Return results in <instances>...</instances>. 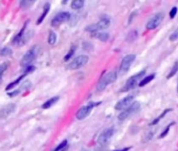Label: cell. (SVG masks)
<instances>
[{
    "instance_id": "cell-2",
    "label": "cell",
    "mask_w": 178,
    "mask_h": 151,
    "mask_svg": "<svg viewBox=\"0 0 178 151\" xmlns=\"http://www.w3.org/2000/svg\"><path fill=\"white\" fill-rule=\"evenodd\" d=\"M110 23H111L110 17L107 15H103V16H101L99 20L96 23V24H91V25H89L88 27H86V30L87 32H90V34H91V33H96V32H102V30L108 28Z\"/></svg>"
},
{
    "instance_id": "cell-11",
    "label": "cell",
    "mask_w": 178,
    "mask_h": 151,
    "mask_svg": "<svg viewBox=\"0 0 178 151\" xmlns=\"http://www.w3.org/2000/svg\"><path fill=\"white\" fill-rule=\"evenodd\" d=\"M136 59V56L135 55H127L123 58L122 62H120V72H127L129 70V68L131 67V65L133 64V62Z\"/></svg>"
},
{
    "instance_id": "cell-15",
    "label": "cell",
    "mask_w": 178,
    "mask_h": 151,
    "mask_svg": "<svg viewBox=\"0 0 178 151\" xmlns=\"http://www.w3.org/2000/svg\"><path fill=\"white\" fill-rule=\"evenodd\" d=\"M49 9H51V4H49L48 2H47V3H45V4H44L43 11H42V14L40 15V17L38 18V20H37V24H38V25L41 24V23L44 21V19L46 18L47 14L49 13Z\"/></svg>"
},
{
    "instance_id": "cell-1",
    "label": "cell",
    "mask_w": 178,
    "mask_h": 151,
    "mask_svg": "<svg viewBox=\"0 0 178 151\" xmlns=\"http://www.w3.org/2000/svg\"><path fill=\"white\" fill-rule=\"evenodd\" d=\"M116 79H117V72H116L115 70L106 72L105 75H103L99 78L98 85H96V91L102 93L103 90H105L106 87L108 86L109 84H112L113 82H115Z\"/></svg>"
},
{
    "instance_id": "cell-36",
    "label": "cell",
    "mask_w": 178,
    "mask_h": 151,
    "mask_svg": "<svg viewBox=\"0 0 178 151\" xmlns=\"http://www.w3.org/2000/svg\"><path fill=\"white\" fill-rule=\"evenodd\" d=\"M177 91H178V85H177Z\"/></svg>"
},
{
    "instance_id": "cell-22",
    "label": "cell",
    "mask_w": 178,
    "mask_h": 151,
    "mask_svg": "<svg viewBox=\"0 0 178 151\" xmlns=\"http://www.w3.org/2000/svg\"><path fill=\"white\" fill-rule=\"evenodd\" d=\"M137 37H138V32L136 30H133L129 32V34L126 37V40H127V42H133L137 39Z\"/></svg>"
},
{
    "instance_id": "cell-7",
    "label": "cell",
    "mask_w": 178,
    "mask_h": 151,
    "mask_svg": "<svg viewBox=\"0 0 178 151\" xmlns=\"http://www.w3.org/2000/svg\"><path fill=\"white\" fill-rule=\"evenodd\" d=\"M70 20V13L69 12H66V11H63V12H60V13H58L57 15H54V17L51 19V26L54 27H58L60 26V25H62L63 23L67 22V21Z\"/></svg>"
},
{
    "instance_id": "cell-30",
    "label": "cell",
    "mask_w": 178,
    "mask_h": 151,
    "mask_svg": "<svg viewBox=\"0 0 178 151\" xmlns=\"http://www.w3.org/2000/svg\"><path fill=\"white\" fill-rule=\"evenodd\" d=\"M169 40L170 41H172V42L178 40V27L174 30V32H173V34H171V36L169 37Z\"/></svg>"
},
{
    "instance_id": "cell-5",
    "label": "cell",
    "mask_w": 178,
    "mask_h": 151,
    "mask_svg": "<svg viewBox=\"0 0 178 151\" xmlns=\"http://www.w3.org/2000/svg\"><path fill=\"white\" fill-rule=\"evenodd\" d=\"M139 109H141V104H139L138 102H132L127 108H126V109H124L120 113V115H118V120H120V121H125L126 119L130 118L132 114L136 113Z\"/></svg>"
},
{
    "instance_id": "cell-35",
    "label": "cell",
    "mask_w": 178,
    "mask_h": 151,
    "mask_svg": "<svg viewBox=\"0 0 178 151\" xmlns=\"http://www.w3.org/2000/svg\"><path fill=\"white\" fill-rule=\"evenodd\" d=\"M67 1H68V0H63L62 3H63V4H66V3H67Z\"/></svg>"
},
{
    "instance_id": "cell-3",
    "label": "cell",
    "mask_w": 178,
    "mask_h": 151,
    "mask_svg": "<svg viewBox=\"0 0 178 151\" xmlns=\"http://www.w3.org/2000/svg\"><path fill=\"white\" fill-rule=\"evenodd\" d=\"M39 51H40V46L39 45L32 46L26 51V53L23 55L22 59H21V61H20V65L22 66V67H26V66L30 65V63H32L33 61L37 58Z\"/></svg>"
},
{
    "instance_id": "cell-19",
    "label": "cell",
    "mask_w": 178,
    "mask_h": 151,
    "mask_svg": "<svg viewBox=\"0 0 178 151\" xmlns=\"http://www.w3.org/2000/svg\"><path fill=\"white\" fill-rule=\"evenodd\" d=\"M59 99H60V98L57 96V97H54V98L49 99V100L45 101V103L43 104V105H42V108H43V109H48V108H51V106H54V104L58 102Z\"/></svg>"
},
{
    "instance_id": "cell-25",
    "label": "cell",
    "mask_w": 178,
    "mask_h": 151,
    "mask_svg": "<svg viewBox=\"0 0 178 151\" xmlns=\"http://www.w3.org/2000/svg\"><path fill=\"white\" fill-rule=\"evenodd\" d=\"M47 42H48L49 45H54V44H56V42H57V34L54 32H53V30H49Z\"/></svg>"
},
{
    "instance_id": "cell-14",
    "label": "cell",
    "mask_w": 178,
    "mask_h": 151,
    "mask_svg": "<svg viewBox=\"0 0 178 151\" xmlns=\"http://www.w3.org/2000/svg\"><path fill=\"white\" fill-rule=\"evenodd\" d=\"M134 100V97L133 96H127L125 97L124 99H122L120 101H118L117 103L115 104V109L116 110H124L126 108L128 107V106L130 105L132 102H133Z\"/></svg>"
},
{
    "instance_id": "cell-24",
    "label": "cell",
    "mask_w": 178,
    "mask_h": 151,
    "mask_svg": "<svg viewBox=\"0 0 178 151\" xmlns=\"http://www.w3.org/2000/svg\"><path fill=\"white\" fill-rule=\"evenodd\" d=\"M12 54H13V51L8 46L0 47V57H9L12 56Z\"/></svg>"
},
{
    "instance_id": "cell-34",
    "label": "cell",
    "mask_w": 178,
    "mask_h": 151,
    "mask_svg": "<svg viewBox=\"0 0 178 151\" xmlns=\"http://www.w3.org/2000/svg\"><path fill=\"white\" fill-rule=\"evenodd\" d=\"M130 149H131L130 147H127V148H123V149H117V150H113V151H128Z\"/></svg>"
},
{
    "instance_id": "cell-18",
    "label": "cell",
    "mask_w": 178,
    "mask_h": 151,
    "mask_svg": "<svg viewBox=\"0 0 178 151\" xmlns=\"http://www.w3.org/2000/svg\"><path fill=\"white\" fill-rule=\"evenodd\" d=\"M25 76H27V74H25V72H23V74L21 75V76H19V78H17V79H16L15 81H13L12 83H9V84L8 85V86L5 87V90H8V91H9V89H13L15 86H17L18 84H20V82L22 81L23 79H24Z\"/></svg>"
},
{
    "instance_id": "cell-16",
    "label": "cell",
    "mask_w": 178,
    "mask_h": 151,
    "mask_svg": "<svg viewBox=\"0 0 178 151\" xmlns=\"http://www.w3.org/2000/svg\"><path fill=\"white\" fill-rule=\"evenodd\" d=\"M91 37L101 40L102 42H107L109 39V34L103 32H96V33H91Z\"/></svg>"
},
{
    "instance_id": "cell-4",
    "label": "cell",
    "mask_w": 178,
    "mask_h": 151,
    "mask_svg": "<svg viewBox=\"0 0 178 151\" xmlns=\"http://www.w3.org/2000/svg\"><path fill=\"white\" fill-rule=\"evenodd\" d=\"M146 75V70H141V72H137L136 75L132 76V77H130L129 79L127 80V82H126L125 86L122 88V93H125V91H129L131 90V89L135 88V87L138 85L139 81H141V79L144 76Z\"/></svg>"
},
{
    "instance_id": "cell-9",
    "label": "cell",
    "mask_w": 178,
    "mask_h": 151,
    "mask_svg": "<svg viewBox=\"0 0 178 151\" xmlns=\"http://www.w3.org/2000/svg\"><path fill=\"white\" fill-rule=\"evenodd\" d=\"M99 103H93V102H90L88 105L86 106H83L82 108H80L79 111L77 112V114H75V118H77V120H79V121H82V120L86 119L87 117L90 114V112H91V110L93 109L96 106H98Z\"/></svg>"
},
{
    "instance_id": "cell-32",
    "label": "cell",
    "mask_w": 178,
    "mask_h": 151,
    "mask_svg": "<svg viewBox=\"0 0 178 151\" xmlns=\"http://www.w3.org/2000/svg\"><path fill=\"white\" fill-rule=\"evenodd\" d=\"M177 11H178V9L176 8V6H174V8H173L172 9H171L170 11V18H174L175 16H176V14H177Z\"/></svg>"
},
{
    "instance_id": "cell-20",
    "label": "cell",
    "mask_w": 178,
    "mask_h": 151,
    "mask_svg": "<svg viewBox=\"0 0 178 151\" xmlns=\"http://www.w3.org/2000/svg\"><path fill=\"white\" fill-rule=\"evenodd\" d=\"M154 78H155V75H154V74H151V75H149V76H145V77L142 78L141 81H139L138 86L139 87L145 86V85H147L148 83H150V82L154 79Z\"/></svg>"
},
{
    "instance_id": "cell-6",
    "label": "cell",
    "mask_w": 178,
    "mask_h": 151,
    "mask_svg": "<svg viewBox=\"0 0 178 151\" xmlns=\"http://www.w3.org/2000/svg\"><path fill=\"white\" fill-rule=\"evenodd\" d=\"M89 61V58L88 56H85V55H81V56H78L77 58L73 59L71 62L68 63L67 65V69H70V70H75V69H80V68H82L83 66H85L88 63Z\"/></svg>"
},
{
    "instance_id": "cell-10",
    "label": "cell",
    "mask_w": 178,
    "mask_h": 151,
    "mask_svg": "<svg viewBox=\"0 0 178 151\" xmlns=\"http://www.w3.org/2000/svg\"><path fill=\"white\" fill-rule=\"evenodd\" d=\"M163 20V14L162 13H157L154 16L149 19L148 22L146 23V28L148 30H153L156 27L159 26V24L161 23V21Z\"/></svg>"
},
{
    "instance_id": "cell-23",
    "label": "cell",
    "mask_w": 178,
    "mask_h": 151,
    "mask_svg": "<svg viewBox=\"0 0 178 151\" xmlns=\"http://www.w3.org/2000/svg\"><path fill=\"white\" fill-rule=\"evenodd\" d=\"M9 66V63L8 62V61H6V62L1 63V64H0V84H1V82H2V79H3L4 72H5L6 70H8Z\"/></svg>"
},
{
    "instance_id": "cell-21",
    "label": "cell",
    "mask_w": 178,
    "mask_h": 151,
    "mask_svg": "<svg viewBox=\"0 0 178 151\" xmlns=\"http://www.w3.org/2000/svg\"><path fill=\"white\" fill-rule=\"evenodd\" d=\"M85 4V0H72L70 4V8L72 9H83Z\"/></svg>"
},
{
    "instance_id": "cell-26",
    "label": "cell",
    "mask_w": 178,
    "mask_h": 151,
    "mask_svg": "<svg viewBox=\"0 0 178 151\" xmlns=\"http://www.w3.org/2000/svg\"><path fill=\"white\" fill-rule=\"evenodd\" d=\"M75 49H77V46H75V45H72V46L70 47V49H69V51H68V53L66 54L65 57H64V61H65V62H67L68 60H70L71 57H72L73 55H75Z\"/></svg>"
},
{
    "instance_id": "cell-28",
    "label": "cell",
    "mask_w": 178,
    "mask_h": 151,
    "mask_svg": "<svg viewBox=\"0 0 178 151\" xmlns=\"http://www.w3.org/2000/svg\"><path fill=\"white\" fill-rule=\"evenodd\" d=\"M178 72V62H176L174 64V66L172 67V69H171V72H169V75H168V79H171V78L173 77V76L176 75V72Z\"/></svg>"
},
{
    "instance_id": "cell-12",
    "label": "cell",
    "mask_w": 178,
    "mask_h": 151,
    "mask_svg": "<svg viewBox=\"0 0 178 151\" xmlns=\"http://www.w3.org/2000/svg\"><path fill=\"white\" fill-rule=\"evenodd\" d=\"M16 108H17V106H16L15 103H9V104H6L5 106H3V107L0 109V120L8 119L9 115L13 114V113L15 112Z\"/></svg>"
},
{
    "instance_id": "cell-31",
    "label": "cell",
    "mask_w": 178,
    "mask_h": 151,
    "mask_svg": "<svg viewBox=\"0 0 178 151\" xmlns=\"http://www.w3.org/2000/svg\"><path fill=\"white\" fill-rule=\"evenodd\" d=\"M173 125H174V123H171L170 125H168L167 128H166L165 130H163L162 132H161V134L159 135V139H162V138H165V136L167 135L168 132H169V130H170V127H171V126H173Z\"/></svg>"
},
{
    "instance_id": "cell-17",
    "label": "cell",
    "mask_w": 178,
    "mask_h": 151,
    "mask_svg": "<svg viewBox=\"0 0 178 151\" xmlns=\"http://www.w3.org/2000/svg\"><path fill=\"white\" fill-rule=\"evenodd\" d=\"M37 0H21L20 1V8L23 9V11H27L32 8L33 5L36 3Z\"/></svg>"
},
{
    "instance_id": "cell-13",
    "label": "cell",
    "mask_w": 178,
    "mask_h": 151,
    "mask_svg": "<svg viewBox=\"0 0 178 151\" xmlns=\"http://www.w3.org/2000/svg\"><path fill=\"white\" fill-rule=\"evenodd\" d=\"M113 134H114V129L113 128L105 129V130L99 134V136L98 139V144L99 145H101V146H105L106 144L109 142V140H110V139L113 136Z\"/></svg>"
},
{
    "instance_id": "cell-33",
    "label": "cell",
    "mask_w": 178,
    "mask_h": 151,
    "mask_svg": "<svg viewBox=\"0 0 178 151\" xmlns=\"http://www.w3.org/2000/svg\"><path fill=\"white\" fill-rule=\"evenodd\" d=\"M20 93V90H14V91H12V93H8V96L9 97H11V98H13V97H16V96H18V94Z\"/></svg>"
},
{
    "instance_id": "cell-29",
    "label": "cell",
    "mask_w": 178,
    "mask_h": 151,
    "mask_svg": "<svg viewBox=\"0 0 178 151\" xmlns=\"http://www.w3.org/2000/svg\"><path fill=\"white\" fill-rule=\"evenodd\" d=\"M66 146H67V141L65 140V141H63L62 143L59 144V145L57 146V147L54 148V149L53 151H63V149L66 147Z\"/></svg>"
},
{
    "instance_id": "cell-8",
    "label": "cell",
    "mask_w": 178,
    "mask_h": 151,
    "mask_svg": "<svg viewBox=\"0 0 178 151\" xmlns=\"http://www.w3.org/2000/svg\"><path fill=\"white\" fill-rule=\"evenodd\" d=\"M28 23H30V20H27L26 22L23 24L22 28L17 33V35H15V37H14L13 40H12V45L21 46L24 44V35L26 34V28H27Z\"/></svg>"
},
{
    "instance_id": "cell-27",
    "label": "cell",
    "mask_w": 178,
    "mask_h": 151,
    "mask_svg": "<svg viewBox=\"0 0 178 151\" xmlns=\"http://www.w3.org/2000/svg\"><path fill=\"white\" fill-rule=\"evenodd\" d=\"M171 110H172V109H171V108H168V109H166V110H165V111H163V112H162V113H161V114L159 115V117H158V118H157V119H155V120H154V121H153V122H152V123H151V126H152V125H155V124H157V123H158V122H159V121H160V120H161V119H162V118H163V117H165V115H166V114H167V113H168V112H170V111H171Z\"/></svg>"
}]
</instances>
